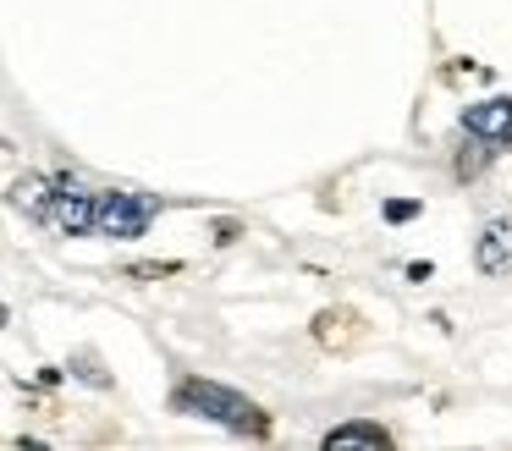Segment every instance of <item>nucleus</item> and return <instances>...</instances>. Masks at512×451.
<instances>
[{
	"label": "nucleus",
	"instance_id": "3",
	"mask_svg": "<svg viewBox=\"0 0 512 451\" xmlns=\"http://www.w3.org/2000/svg\"><path fill=\"white\" fill-rule=\"evenodd\" d=\"M50 226L61 237H83V231L100 226V193H89L72 176H56V204H50Z\"/></svg>",
	"mask_w": 512,
	"mask_h": 451
},
{
	"label": "nucleus",
	"instance_id": "9",
	"mask_svg": "<svg viewBox=\"0 0 512 451\" xmlns=\"http://www.w3.org/2000/svg\"><path fill=\"white\" fill-rule=\"evenodd\" d=\"M347 319H353V314H331V308H325V314L314 319V336H320L325 347H336V341H347V330H342Z\"/></svg>",
	"mask_w": 512,
	"mask_h": 451
},
{
	"label": "nucleus",
	"instance_id": "2",
	"mask_svg": "<svg viewBox=\"0 0 512 451\" xmlns=\"http://www.w3.org/2000/svg\"><path fill=\"white\" fill-rule=\"evenodd\" d=\"M160 215V204L149 193H133V187H111V193H100V237L111 242H133L149 231V220Z\"/></svg>",
	"mask_w": 512,
	"mask_h": 451
},
{
	"label": "nucleus",
	"instance_id": "11",
	"mask_svg": "<svg viewBox=\"0 0 512 451\" xmlns=\"http://www.w3.org/2000/svg\"><path fill=\"white\" fill-rule=\"evenodd\" d=\"M413 215H419V204H413V198H397V204H386V220H397V226H402V220H413Z\"/></svg>",
	"mask_w": 512,
	"mask_h": 451
},
{
	"label": "nucleus",
	"instance_id": "4",
	"mask_svg": "<svg viewBox=\"0 0 512 451\" xmlns=\"http://www.w3.org/2000/svg\"><path fill=\"white\" fill-rule=\"evenodd\" d=\"M463 132H479L496 149H512V99H479V105L463 110Z\"/></svg>",
	"mask_w": 512,
	"mask_h": 451
},
{
	"label": "nucleus",
	"instance_id": "10",
	"mask_svg": "<svg viewBox=\"0 0 512 451\" xmlns=\"http://www.w3.org/2000/svg\"><path fill=\"white\" fill-rule=\"evenodd\" d=\"M182 264H127V275L133 281H155V275H177Z\"/></svg>",
	"mask_w": 512,
	"mask_h": 451
},
{
	"label": "nucleus",
	"instance_id": "8",
	"mask_svg": "<svg viewBox=\"0 0 512 451\" xmlns=\"http://www.w3.org/2000/svg\"><path fill=\"white\" fill-rule=\"evenodd\" d=\"M490 154H496V143H490V138H479V132H468V143H463V149H457L452 171L463 176V182H474V176H479V171H485V165H490Z\"/></svg>",
	"mask_w": 512,
	"mask_h": 451
},
{
	"label": "nucleus",
	"instance_id": "7",
	"mask_svg": "<svg viewBox=\"0 0 512 451\" xmlns=\"http://www.w3.org/2000/svg\"><path fill=\"white\" fill-rule=\"evenodd\" d=\"M12 204L28 209L34 220H50V204H56V182H45V176H23V182H12Z\"/></svg>",
	"mask_w": 512,
	"mask_h": 451
},
{
	"label": "nucleus",
	"instance_id": "5",
	"mask_svg": "<svg viewBox=\"0 0 512 451\" xmlns=\"http://www.w3.org/2000/svg\"><path fill=\"white\" fill-rule=\"evenodd\" d=\"M474 264H479V275H507V270H512V215L490 220V226L479 231Z\"/></svg>",
	"mask_w": 512,
	"mask_h": 451
},
{
	"label": "nucleus",
	"instance_id": "6",
	"mask_svg": "<svg viewBox=\"0 0 512 451\" xmlns=\"http://www.w3.org/2000/svg\"><path fill=\"white\" fill-rule=\"evenodd\" d=\"M320 446L325 451H342V446H391V429H380V424H336V429H325V435H320Z\"/></svg>",
	"mask_w": 512,
	"mask_h": 451
},
{
	"label": "nucleus",
	"instance_id": "1",
	"mask_svg": "<svg viewBox=\"0 0 512 451\" xmlns=\"http://www.w3.org/2000/svg\"><path fill=\"white\" fill-rule=\"evenodd\" d=\"M171 407L177 413H188V418H210V424H226V429H243V435H259L265 440L270 435V418L259 413L248 396H237V391H226V385H215V380H182L177 391H171Z\"/></svg>",
	"mask_w": 512,
	"mask_h": 451
}]
</instances>
